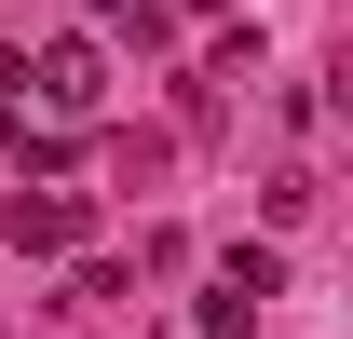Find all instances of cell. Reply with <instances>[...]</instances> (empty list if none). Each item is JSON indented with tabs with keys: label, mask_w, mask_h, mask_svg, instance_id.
I'll return each instance as SVG.
<instances>
[{
	"label": "cell",
	"mask_w": 353,
	"mask_h": 339,
	"mask_svg": "<svg viewBox=\"0 0 353 339\" xmlns=\"http://www.w3.org/2000/svg\"><path fill=\"white\" fill-rule=\"evenodd\" d=\"M82 231H95L82 190H14V245L28 258H82Z\"/></svg>",
	"instance_id": "6da1fadb"
},
{
	"label": "cell",
	"mask_w": 353,
	"mask_h": 339,
	"mask_svg": "<svg viewBox=\"0 0 353 339\" xmlns=\"http://www.w3.org/2000/svg\"><path fill=\"white\" fill-rule=\"evenodd\" d=\"M28 82H41V109H54V123H82L95 95H109V68H95V41H41V68H28Z\"/></svg>",
	"instance_id": "7a4b0ae2"
},
{
	"label": "cell",
	"mask_w": 353,
	"mask_h": 339,
	"mask_svg": "<svg viewBox=\"0 0 353 339\" xmlns=\"http://www.w3.org/2000/svg\"><path fill=\"white\" fill-rule=\"evenodd\" d=\"M218 285H231V298H272V285H285V258H272V245H231V258H218Z\"/></svg>",
	"instance_id": "3957f363"
},
{
	"label": "cell",
	"mask_w": 353,
	"mask_h": 339,
	"mask_svg": "<svg viewBox=\"0 0 353 339\" xmlns=\"http://www.w3.org/2000/svg\"><path fill=\"white\" fill-rule=\"evenodd\" d=\"M95 14H136V0H95Z\"/></svg>",
	"instance_id": "277c9868"
},
{
	"label": "cell",
	"mask_w": 353,
	"mask_h": 339,
	"mask_svg": "<svg viewBox=\"0 0 353 339\" xmlns=\"http://www.w3.org/2000/svg\"><path fill=\"white\" fill-rule=\"evenodd\" d=\"M190 14H231V0H190Z\"/></svg>",
	"instance_id": "5b68a950"
}]
</instances>
